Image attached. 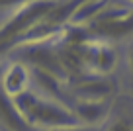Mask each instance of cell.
<instances>
[{"instance_id": "obj_1", "label": "cell", "mask_w": 133, "mask_h": 131, "mask_svg": "<svg viewBox=\"0 0 133 131\" xmlns=\"http://www.w3.org/2000/svg\"><path fill=\"white\" fill-rule=\"evenodd\" d=\"M16 110L28 123V127L35 129H47V131H65V129H76L82 127L72 110L65 104H59L51 98L35 94L31 90H25L18 98H12Z\"/></svg>"}, {"instance_id": "obj_2", "label": "cell", "mask_w": 133, "mask_h": 131, "mask_svg": "<svg viewBox=\"0 0 133 131\" xmlns=\"http://www.w3.org/2000/svg\"><path fill=\"white\" fill-rule=\"evenodd\" d=\"M59 2L55 0H31L24 4L2 28H0V53L10 49L12 45H18V41L43 18H47L55 10Z\"/></svg>"}, {"instance_id": "obj_3", "label": "cell", "mask_w": 133, "mask_h": 131, "mask_svg": "<svg viewBox=\"0 0 133 131\" xmlns=\"http://www.w3.org/2000/svg\"><path fill=\"white\" fill-rule=\"evenodd\" d=\"M90 37H123L133 31V8L117 2H110L90 24L86 25Z\"/></svg>"}, {"instance_id": "obj_4", "label": "cell", "mask_w": 133, "mask_h": 131, "mask_svg": "<svg viewBox=\"0 0 133 131\" xmlns=\"http://www.w3.org/2000/svg\"><path fill=\"white\" fill-rule=\"evenodd\" d=\"M24 59L28 63H31L33 69L45 70V73L57 76L59 80L69 78V76H66V73L63 70V67H61L59 57H57V49L45 47V45H41V43H37V45H28L24 49Z\"/></svg>"}, {"instance_id": "obj_5", "label": "cell", "mask_w": 133, "mask_h": 131, "mask_svg": "<svg viewBox=\"0 0 133 131\" xmlns=\"http://www.w3.org/2000/svg\"><path fill=\"white\" fill-rule=\"evenodd\" d=\"M84 61H86V69L90 74L96 76H104V74L112 73L114 67L117 63V55L116 49L112 45H106V43H88L86 55H84Z\"/></svg>"}, {"instance_id": "obj_6", "label": "cell", "mask_w": 133, "mask_h": 131, "mask_svg": "<svg viewBox=\"0 0 133 131\" xmlns=\"http://www.w3.org/2000/svg\"><path fill=\"white\" fill-rule=\"evenodd\" d=\"M114 90V86L110 80H106L104 76H84L78 78V82L75 84V96L78 100H90V102H102L106 96H110Z\"/></svg>"}, {"instance_id": "obj_7", "label": "cell", "mask_w": 133, "mask_h": 131, "mask_svg": "<svg viewBox=\"0 0 133 131\" xmlns=\"http://www.w3.org/2000/svg\"><path fill=\"white\" fill-rule=\"evenodd\" d=\"M29 70L22 63H12L10 67H6L4 76H2V92L8 98H18L20 94H24L28 90L29 84Z\"/></svg>"}, {"instance_id": "obj_8", "label": "cell", "mask_w": 133, "mask_h": 131, "mask_svg": "<svg viewBox=\"0 0 133 131\" xmlns=\"http://www.w3.org/2000/svg\"><path fill=\"white\" fill-rule=\"evenodd\" d=\"M71 110L78 117V121L82 123V127L96 125V123L104 121L106 114H108L104 102H90V100H76V104Z\"/></svg>"}, {"instance_id": "obj_9", "label": "cell", "mask_w": 133, "mask_h": 131, "mask_svg": "<svg viewBox=\"0 0 133 131\" xmlns=\"http://www.w3.org/2000/svg\"><path fill=\"white\" fill-rule=\"evenodd\" d=\"M0 123L8 131H28V123L16 110L12 98H8L4 92H0Z\"/></svg>"}, {"instance_id": "obj_10", "label": "cell", "mask_w": 133, "mask_h": 131, "mask_svg": "<svg viewBox=\"0 0 133 131\" xmlns=\"http://www.w3.org/2000/svg\"><path fill=\"white\" fill-rule=\"evenodd\" d=\"M108 131H133V125L129 121H125V119H114L110 123Z\"/></svg>"}, {"instance_id": "obj_11", "label": "cell", "mask_w": 133, "mask_h": 131, "mask_svg": "<svg viewBox=\"0 0 133 131\" xmlns=\"http://www.w3.org/2000/svg\"><path fill=\"white\" fill-rule=\"evenodd\" d=\"M31 0H0V8H8V6H18V4H28Z\"/></svg>"}, {"instance_id": "obj_12", "label": "cell", "mask_w": 133, "mask_h": 131, "mask_svg": "<svg viewBox=\"0 0 133 131\" xmlns=\"http://www.w3.org/2000/svg\"><path fill=\"white\" fill-rule=\"evenodd\" d=\"M129 69H131V74H133V47L129 51Z\"/></svg>"}, {"instance_id": "obj_13", "label": "cell", "mask_w": 133, "mask_h": 131, "mask_svg": "<svg viewBox=\"0 0 133 131\" xmlns=\"http://www.w3.org/2000/svg\"><path fill=\"white\" fill-rule=\"evenodd\" d=\"M65 131H90V129H86V127H76V129H65Z\"/></svg>"}, {"instance_id": "obj_14", "label": "cell", "mask_w": 133, "mask_h": 131, "mask_svg": "<svg viewBox=\"0 0 133 131\" xmlns=\"http://www.w3.org/2000/svg\"><path fill=\"white\" fill-rule=\"evenodd\" d=\"M4 70H6V69H4V65L0 63V80H2V76H4Z\"/></svg>"}, {"instance_id": "obj_15", "label": "cell", "mask_w": 133, "mask_h": 131, "mask_svg": "<svg viewBox=\"0 0 133 131\" xmlns=\"http://www.w3.org/2000/svg\"><path fill=\"white\" fill-rule=\"evenodd\" d=\"M129 2H131V4H133V0H129Z\"/></svg>"}]
</instances>
